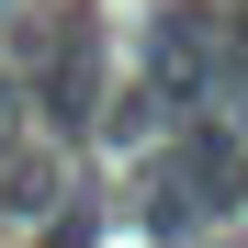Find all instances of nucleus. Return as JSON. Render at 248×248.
Here are the masks:
<instances>
[{"instance_id": "obj_1", "label": "nucleus", "mask_w": 248, "mask_h": 248, "mask_svg": "<svg viewBox=\"0 0 248 248\" xmlns=\"http://www.w3.org/2000/svg\"><path fill=\"white\" fill-rule=\"evenodd\" d=\"M136 91L158 102V124L226 113V23H215V12H158V23H147V79H136Z\"/></svg>"}, {"instance_id": "obj_2", "label": "nucleus", "mask_w": 248, "mask_h": 248, "mask_svg": "<svg viewBox=\"0 0 248 248\" xmlns=\"http://www.w3.org/2000/svg\"><path fill=\"white\" fill-rule=\"evenodd\" d=\"M91 91H102V46H91V23H68L57 57H46V113L79 124V113H91Z\"/></svg>"}, {"instance_id": "obj_3", "label": "nucleus", "mask_w": 248, "mask_h": 248, "mask_svg": "<svg viewBox=\"0 0 248 248\" xmlns=\"http://www.w3.org/2000/svg\"><path fill=\"white\" fill-rule=\"evenodd\" d=\"M0 215H57V158H23V170H0Z\"/></svg>"}]
</instances>
